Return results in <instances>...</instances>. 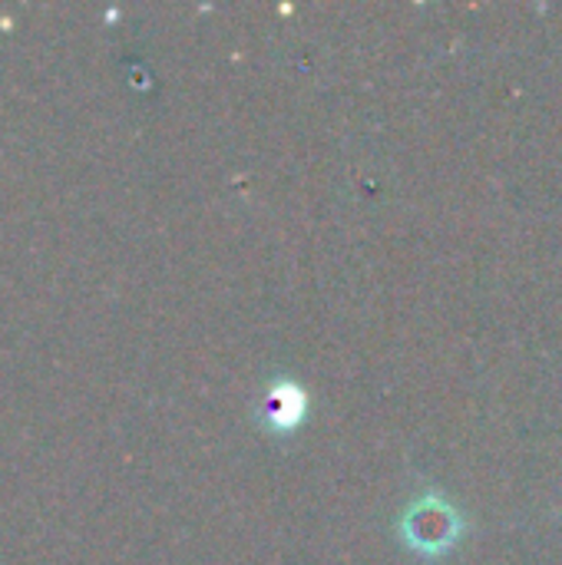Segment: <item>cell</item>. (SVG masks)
<instances>
[{
	"instance_id": "6da1fadb",
	"label": "cell",
	"mask_w": 562,
	"mask_h": 565,
	"mask_svg": "<svg viewBox=\"0 0 562 565\" xmlns=\"http://www.w3.org/2000/svg\"><path fill=\"white\" fill-rule=\"evenodd\" d=\"M401 533L407 540L411 550L424 553V556H437L444 550H450L460 536V516L450 503L444 500H421L407 510Z\"/></svg>"
},
{
	"instance_id": "7a4b0ae2",
	"label": "cell",
	"mask_w": 562,
	"mask_h": 565,
	"mask_svg": "<svg viewBox=\"0 0 562 565\" xmlns=\"http://www.w3.org/2000/svg\"><path fill=\"white\" fill-rule=\"evenodd\" d=\"M308 411V397L295 381H278L268 387L265 394V424L268 430H295L305 420Z\"/></svg>"
}]
</instances>
